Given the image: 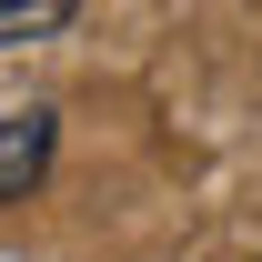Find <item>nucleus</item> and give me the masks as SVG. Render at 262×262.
Masks as SVG:
<instances>
[{
    "mask_svg": "<svg viewBox=\"0 0 262 262\" xmlns=\"http://www.w3.org/2000/svg\"><path fill=\"white\" fill-rule=\"evenodd\" d=\"M51 141H61V111H51L40 91H10V81H0V212H10L20 192H40Z\"/></svg>",
    "mask_w": 262,
    "mask_h": 262,
    "instance_id": "1",
    "label": "nucleus"
},
{
    "mask_svg": "<svg viewBox=\"0 0 262 262\" xmlns=\"http://www.w3.org/2000/svg\"><path fill=\"white\" fill-rule=\"evenodd\" d=\"M81 20V0H0V51H31V40H61Z\"/></svg>",
    "mask_w": 262,
    "mask_h": 262,
    "instance_id": "2",
    "label": "nucleus"
}]
</instances>
